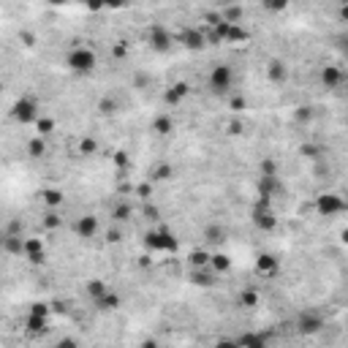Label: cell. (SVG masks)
Returning <instances> with one entry per match:
<instances>
[{
    "label": "cell",
    "mask_w": 348,
    "mask_h": 348,
    "mask_svg": "<svg viewBox=\"0 0 348 348\" xmlns=\"http://www.w3.org/2000/svg\"><path fill=\"white\" fill-rule=\"evenodd\" d=\"M36 128H38V136H46V133H52L54 131V120H52V117H38V120H36Z\"/></svg>",
    "instance_id": "cell-32"
},
{
    "label": "cell",
    "mask_w": 348,
    "mask_h": 348,
    "mask_svg": "<svg viewBox=\"0 0 348 348\" xmlns=\"http://www.w3.org/2000/svg\"><path fill=\"white\" fill-rule=\"evenodd\" d=\"M120 305H123V299L117 297L114 291H106L101 299H96V307H98V310H104V313H106V310H117Z\"/></svg>",
    "instance_id": "cell-19"
},
{
    "label": "cell",
    "mask_w": 348,
    "mask_h": 348,
    "mask_svg": "<svg viewBox=\"0 0 348 348\" xmlns=\"http://www.w3.org/2000/svg\"><path fill=\"white\" fill-rule=\"evenodd\" d=\"M60 223H63V220H60L57 212H46V215H44V228H52V231H54V228H60Z\"/></svg>",
    "instance_id": "cell-38"
},
{
    "label": "cell",
    "mask_w": 348,
    "mask_h": 348,
    "mask_svg": "<svg viewBox=\"0 0 348 348\" xmlns=\"http://www.w3.org/2000/svg\"><path fill=\"white\" fill-rule=\"evenodd\" d=\"M191 264L196 267V270L207 267V264H210V253H207V250H193V253H191Z\"/></svg>",
    "instance_id": "cell-34"
},
{
    "label": "cell",
    "mask_w": 348,
    "mask_h": 348,
    "mask_svg": "<svg viewBox=\"0 0 348 348\" xmlns=\"http://www.w3.org/2000/svg\"><path fill=\"white\" fill-rule=\"evenodd\" d=\"M188 93H191V87H188V82H177L174 87H169V90L163 93V104L166 106H177L180 101H183Z\"/></svg>",
    "instance_id": "cell-10"
},
{
    "label": "cell",
    "mask_w": 348,
    "mask_h": 348,
    "mask_svg": "<svg viewBox=\"0 0 348 348\" xmlns=\"http://www.w3.org/2000/svg\"><path fill=\"white\" fill-rule=\"evenodd\" d=\"M11 117L17 123H22V125H27V123H36L38 120V104L33 98H19L17 104L11 106Z\"/></svg>",
    "instance_id": "cell-3"
},
{
    "label": "cell",
    "mask_w": 348,
    "mask_h": 348,
    "mask_svg": "<svg viewBox=\"0 0 348 348\" xmlns=\"http://www.w3.org/2000/svg\"><path fill=\"white\" fill-rule=\"evenodd\" d=\"M278 258L272 256V253H261V256L256 258V270L261 272V275H275L278 272Z\"/></svg>",
    "instance_id": "cell-14"
},
{
    "label": "cell",
    "mask_w": 348,
    "mask_h": 348,
    "mask_svg": "<svg viewBox=\"0 0 348 348\" xmlns=\"http://www.w3.org/2000/svg\"><path fill=\"white\" fill-rule=\"evenodd\" d=\"M228 133H242V123L240 120H231V123H228Z\"/></svg>",
    "instance_id": "cell-52"
},
{
    "label": "cell",
    "mask_w": 348,
    "mask_h": 348,
    "mask_svg": "<svg viewBox=\"0 0 348 348\" xmlns=\"http://www.w3.org/2000/svg\"><path fill=\"white\" fill-rule=\"evenodd\" d=\"M150 46H153L155 52H166L171 46V33L163 25H153L150 27Z\"/></svg>",
    "instance_id": "cell-8"
},
{
    "label": "cell",
    "mask_w": 348,
    "mask_h": 348,
    "mask_svg": "<svg viewBox=\"0 0 348 348\" xmlns=\"http://www.w3.org/2000/svg\"><path fill=\"white\" fill-rule=\"evenodd\" d=\"M245 17V9L242 6H228V9H223V14H220V19L228 22V25H240Z\"/></svg>",
    "instance_id": "cell-24"
},
{
    "label": "cell",
    "mask_w": 348,
    "mask_h": 348,
    "mask_svg": "<svg viewBox=\"0 0 348 348\" xmlns=\"http://www.w3.org/2000/svg\"><path fill=\"white\" fill-rule=\"evenodd\" d=\"M25 329H27V335H44V332H46V318H44V315H33V313H27Z\"/></svg>",
    "instance_id": "cell-20"
},
{
    "label": "cell",
    "mask_w": 348,
    "mask_h": 348,
    "mask_svg": "<svg viewBox=\"0 0 348 348\" xmlns=\"http://www.w3.org/2000/svg\"><path fill=\"white\" fill-rule=\"evenodd\" d=\"M267 9H270V11H283V9H286V3H267Z\"/></svg>",
    "instance_id": "cell-55"
},
{
    "label": "cell",
    "mask_w": 348,
    "mask_h": 348,
    "mask_svg": "<svg viewBox=\"0 0 348 348\" xmlns=\"http://www.w3.org/2000/svg\"><path fill=\"white\" fill-rule=\"evenodd\" d=\"M226 41H231V44H242V41H248V30H245L242 25H228Z\"/></svg>",
    "instance_id": "cell-26"
},
{
    "label": "cell",
    "mask_w": 348,
    "mask_h": 348,
    "mask_svg": "<svg viewBox=\"0 0 348 348\" xmlns=\"http://www.w3.org/2000/svg\"><path fill=\"white\" fill-rule=\"evenodd\" d=\"M27 153L33 155V158H44V153H46V141H44L41 136L30 139V141H27Z\"/></svg>",
    "instance_id": "cell-28"
},
{
    "label": "cell",
    "mask_w": 348,
    "mask_h": 348,
    "mask_svg": "<svg viewBox=\"0 0 348 348\" xmlns=\"http://www.w3.org/2000/svg\"><path fill=\"white\" fill-rule=\"evenodd\" d=\"M22 253H25V258L30 261V264H44V261H46L44 242L38 240V237H27V240H22Z\"/></svg>",
    "instance_id": "cell-6"
},
{
    "label": "cell",
    "mask_w": 348,
    "mask_h": 348,
    "mask_svg": "<svg viewBox=\"0 0 348 348\" xmlns=\"http://www.w3.org/2000/svg\"><path fill=\"white\" fill-rule=\"evenodd\" d=\"M210 267H212V272H228L231 270V258H228L226 253H212Z\"/></svg>",
    "instance_id": "cell-22"
},
{
    "label": "cell",
    "mask_w": 348,
    "mask_h": 348,
    "mask_svg": "<svg viewBox=\"0 0 348 348\" xmlns=\"http://www.w3.org/2000/svg\"><path fill=\"white\" fill-rule=\"evenodd\" d=\"M98 109H101L104 114H112V112H117V101L109 98V96H104V98L98 101Z\"/></svg>",
    "instance_id": "cell-37"
},
{
    "label": "cell",
    "mask_w": 348,
    "mask_h": 348,
    "mask_svg": "<svg viewBox=\"0 0 348 348\" xmlns=\"http://www.w3.org/2000/svg\"><path fill=\"white\" fill-rule=\"evenodd\" d=\"M267 74H270V79L275 84H283L288 79V68L283 66L280 60H270V66H267Z\"/></svg>",
    "instance_id": "cell-16"
},
{
    "label": "cell",
    "mask_w": 348,
    "mask_h": 348,
    "mask_svg": "<svg viewBox=\"0 0 348 348\" xmlns=\"http://www.w3.org/2000/svg\"><path fill=\"white\" fill-rule=\"evenodd\" d=\"M144 248L147 250H163L161 248V234H158V231H147L144 234Z\"/></svg>",
    "instance_id": "cell-35"
},
{
    "label": "cell",
    "mask_w": 348,
    "mask_h": 348,
    "mask_svg": "<svg viewBox=\"0 0 348 348\" xmlns=\"http://www.w3.org/2000/svg\"><path fill=\"white\" fill-rule=\"evenodd\" d=\"M144 215H147L150 220H155V218H158V207H150V204H144Z\"/></svg>",
    "instance_id": "cell-53"
},
{
    "label": "cell",
    "mask_w": 348,
    "mask_h": 348,
    "mask_svg": "<svg viewBox=\"0 0 348 348\" xmlns=\"http://www.w3.org/2000/svg\"><path fill=\"white\" fill-rule=\"evenodd\" d=\"M136 196L147 201L150 196H153V183H139V185H136Z\"/></svg>",
    "instance_id": "cell-42"
},
{
    "label": "cell",
    "mask_w": 348,
    "mask_h": 348,
    "mask_svg": "<svg viewBox=\"0 0 348 348\" xmlns=\"http://www.w3.org/2000/svg\"><path fill=\"white\" fill-rule=\"evenodd\" d=\"M343 79H345V74H343V68H340V66H324L321 82L327 87H340V84H343Z\"/></svg>",
    "instance_id": "cell-12"
},
{
    "label": "cell",
    "mask_w": 348,
    "mask_h": 348,
    "mask_svg": "<svg viewBox=\"0 0 348 348\" xmlns=\"http://www.w3.org/2000/svg\"><path fill=\"white\" fill-rule=\"evenodd\" d=\"M0 288H3V286H0Z\"/></svg>",
    "instance_id": "cell-59"
},
{
    "label": "cell",
    "mask_w": 348,
    "mask_h": 348,
    "mask_svg": "<svg viewBox=\"0 0 348 348\" xmlns=\"http://www.w3.org/2000/svg\"><path fill=\"white\" fill-rule=\"evenodd\" d=\"M193 283H196V286H212V275L210 272H193Z\"/></svg>",
    "instance_id": "cell-41"
},
{
    "label": "cell",
    "mask_w": 348,
    "mask_h": 348,
    "mask_svg": "<svg viewBox=\"0 0 348 348\" xmlns=\"http://www.w3.org/2000/svg\"><path fill=\"white\" fill-rule=\"evenodd\" d=\"M74 231L82 237V240H93V237L98 234V218L96 215H82V218L76 220Z\"/></svg>",
    "instance_id": "cell-9"
},
{
    "label": "cell",
    "mask_w": 348,
    "mask_h": 348,
    "mask_svg": "<svg viewBox=\"0 0 348 348\" xmlns=\"http://www.w3.org/2000/svg\"><path fill=\"white\" fill-rule=\"evenodd\" d=\"M180 41H183L188 49H204V46H207L204 33H201V30H196V27H185L183 36H180Z\"/></svg>",
    "instance_id": "cell-11"
},
{
    "label": "cell",
    "mask_w": 348,
    "mask_h": 348,
    "mask_svg": "<svg viewBox=\"0 0 348 348\" xmlns=\"http://www.w3.org/2000/svg\"><path fill=\"white\" fill-rule=\"evenodd\" d=\"M253 223H256V228H261V231H272L275 226H278V220H275L270 204H253V212H250Z\"/></svg>",
    "instance_id": "cell-5"
},
{
    "label": "cell",
    "mask_w": 348,
    "mask_h": 348,
    "mask_svg": "<svg viewBox=\"0 0 348 348\" xmlns=\"http://www.w3.org/2000/svg\"><path fill=\"white\" fill-rule=\"evenodd\" d=\"M310 117H313L310 109H299V112H297V120H299V123H307Z\"/></svg>",
    "instance_id": "cell-49"
},
{
    "label": "cell",
    "mask_w": 348,
    "mask_h": 348,
    "mask_svg": "<svg viewBox=\"0 0 348 348\" xmlns=\"http://www.w3.org/2000/svg\"><path fill=\"white\" fill-rule=\"evenodd\" d=\"M174 174V166L171 163H158L153 169V183H163V180H169Z\"/></svg>",
    "instance_id": "cell-27"
},
{
    "label": "cell",
    "mask_w": 348,
    "mask_h": 348,
    "mask_svg": "<svg viewBox=\"0 0 348 348\" xmlns=\"http://www.w3.org/2000/svg\"><path fill=\"white\" fill-rule=\"evenodd\" d=\"M158 234H161V248H163V250H169V253L177 250V237H174L169 228H161Z\"/></svg>",
    "instance_id": "cell-29"
},
{
    "label": "cell",
    "mask_w": 348,
    "mask_h": 348,
    "mask_svg": "<svg viewBox=\"0 0 348 348\" xmlns=\"http://www.w3.org/2000/svg\"><path fill=\"white\" fill-rule=\"evenodd\" d=\"M228 104H231V109H234V112H242V109L248 106V101H245V96H240V93H234Z\"/></svg>",
    "instance_id": "cell-43"
},
{
    "label": "cell",
    "mask_w": 348,
    "mask_h": 348,
    "mask_svg": "<svg viewBox=\"0 0 348 348\" xmlns=\"http://www.w3.org/2000/svg\"><path fill=\"white\" fill-rule=\"evenodd\" d=\"M141 348H158V343H155V340H144V343H141Z\"/></svg>",
    "instance_id": "cell-56"
},
{
    "label": "cell",
    "mask_w": 348,
    "mask_h": 348,
    "mask_svg": "<svg viewBox=\"0 0 348 348\" xmlns=\"http://www.w3.org/2000/svg\"><path fill=\"white\" fill-rule=\"evenodd\" d=\"M49 310H52V307L46 302H33V305H30V313H33V315H44V318H49Z\"/></svg>",
    "instance_id": "cell-40"
},
{
    "label": "cell",
    "mask_w": 348,
    "mask_h": 348,
    "mask_svg": "<svg viewBox=\"0 0 348 348\" xmlns=\"http://www.w3.org/2000/svg\"><path fill=\"white\" fill-rule=\"evenodd\" d=\"M240 305L242 307H256L258 305V291H253V288L240 291Z\"/></svg>",
    "instance_id": "cell-30"
},
{
    "label": "cell",
    "mask_w": 348,
    "mask_h": 348,
    "mask_svg": "<svg viewBox=\"0 0 348 348\" xmlns=\"http://www.w3.org/2000/svg\"><path fill=\"white\" fill-rule=\"evenodd\" d=\"M112 218L117 223H125V220H131V204H117L112 210Z\"/></svg>",
    "instance_id": "cell-33"
},
{
    "label": "cell",
    "mask_w": 348,
    "mask_h": 348,
    "mask_svg": "<svg viewBox=\"0 0 348 348\" xmlns=\"http://www.w3.org/2000/svg\"><path fill=\"white\" fill-rule=\"evenodd\" d=\"M204 242H210V245L226 242V228L218 226V223H210L207 228H204Z\"/></svg>",
    "instance_id": "cell-17"
},
{
    "label": "cell",
    "mask_w": 348,
    "mask_h": 348,
    "mask_svg": "<svg viewBox=\"0 0 348 348\" xmlns=\"http://www.w3.org/2000/svg\"><path fill=\"white\" fill-rule=\"evenodd\" d=\"M299 153H302L305 158H318V153H321V150L315 147V144H302V147H299Z\"/></svg>",
    "instance_id": "cell-44"
},
{
    "label": "cell",
    "mask_w": 348,
    "mask_h": 348,
    "mask_svg": "<svg viewBox=\"0 0 348 348\" xmlns=\"http://www.w3.org/2000/svg\"><path fill=\"white\" fill-rule=\"evenodd\" d=\"M231 82H234L231 66H226V63L212 66V71H210V90L215 93V96H223V93L231 90Z\"/></svg>",
    "instance_id": "cell-2"
},
{
    "label": "cell",
    "mask_w": 348,
    "mask_h": 348,
    "mask_svg": "<svg viewBox=\"0 0 348 348\" xmlns=\"http://www.w3.org/2000/svg\"><path fill=\"white\" fill-rule=\"evenodd\" d=\"M106 240H109V242H120V231H117V228H112V231H106Z\"/></svg>",
    "instance_id": "cell-54"
},
{
    "label": "cell",
    "mask_w": 348,
    "mask_h": 348,
    "mask_svg": "<svg viewBox=\"0 0 348 348\" xmlns=\"http://www.w3.org/2000/svg\"><path fill=\"white\" fill-rule=\"evenodd\" d=\"M215 348H240V345H237V340H218Z\"/></svg>",
    "instance_id": "cell-51"
},
{
    "label": "cell",
    "mask_w": 348,
    "mask_h": 348,
    "mask_svg": "<svg viewBox=\"0 0 348 348\" xmlns=\"http://www.w3.org/2000/svg\"><path fill=\"white\" fill-rule=\"evenodd\" d=\"M54 348H79V343H76L74 337H63V340H60V343L54 345Z\"/></svg>",
    "instance_id": "cell-47"
},
{
    "label": "cell",
    "mask_w": 348,
    "mask_h": 348,
    "mask_svg": "<svg viewBox=\"0 0 348 348\" xmlns=\"http://www.w3.org/2000/svg\"><path fill=\"white\" fill-rule=\"evenodd\" d=\"M283 191V183H280V177H261L258 180V196H272Z\"/></svg>",
    "instance_id": "cell-13"
},
{
    "label": "cell",
    "mask_w": 348,
    "mask_h": 348,
    "mask_svg": "<svg viewBox=\"0 0 348 348\" xmlns=\"http://www.w3.org/2000/svg\"><path fill=\"white\" fill-rule=\"evenodd\" d=\"M128 54V41H117L114 44V57H125Z\"/></svg>",
    "instance_id": "cell-45"
},
{
    "label": "cell",
    "mask_w": 348,
    "mask_h": 348,
    "mask_svg": "<svg viewBox=\"0 0 348 348\" xmlns=\"http://www.w3.org/2000/svg\"><path fill=\"white\" fill-rule=\"evenodd\" d=\"M6 234H9V237H22V223H19V220H11Z\"/></svg>",
    "instance_id": "cell-46"
},
{
    "label": "cell",
    "mask_w": 348,
    "mask_h": 348,
    "mask_svg": "<svg viewBox=\"0 0 348 348\" xmlns=\"http://www.w3.org/2000/svg\"><path fill=\"white\" fill-rule=\"evenodd\" d=\"M112 161H114V166H117L120 171H125V169L131 166V155L125 153V150H114V153H112Z\"/></svg>",
    "instance_id": "cell-31"
},
{
    "label": "cell",
    "mask_w": 348,
    "mask_h": 348,
    "mask_svg": "<svg viewBox=\"0 0 348 348\" xmlns=\"http://www.w3.org/2000/svg\"><path fill=\"white\" fill-rule=\"evenodd\" d=\"M204 19H207V25H210V27H215L218 22H220V14H215V11H207V14H204Z\"/></svg>",
    "instance_id": "cell-48"
},
{
    "label": "cell",
    "mask_w": 348,
    "mask_h": 348,
    "mask_svg": "<svg viewBox=\"0 0 348 348\" xmlns=\"http://www.w3.org/2000/svg\"><path fill=\"white\" fill-rule=\"evenodd\" d=\"M261 177H278V163L272 158H264L261 161Z\"/></svg>",
    "instance_id": "cell-36"
},
{
    "label": "cell",
    "mask_w": 348,
    "mask_h": 348,
    "mask_svg": "<svg viewBox=\"0 0 348 348\" xmlns=\"http://www.w3.org/2000/svg\"><path fill=\"white\" fill-rule=\"evenodd\" d=\"M321 329H324V318L313 310H307L297 318V332L299 335H315V332H321Z\"/></svg>",
    "instance_id": "cell-7"
},
{
    "label": "cell",
    "mask_w": 348,
    "mask_h": 348,
    "mask_svg": "<svg viewBox=\"0 0 348 348\" xmlns=\"http://www.w3.org/2000/svg\"><path fill=\"white\" fill-rule=\"evenodd\" d=\"M0 93H3V82H0Z\"/></svg>",
    "instance_id": "cell-58"
},
{
    "label": "cell",
    "mask_w": 348,
    "mask_h": 348,
    "mask_svg": "<svg viewBox=\"0 0 348 348\" xmlns=\"http://www.w3.org/2000/svg\"><path fill=\"white\" fill-rule=\"evenodd\" d=\"M84 291H87V297H90L93 302H96V299H101L109 288H106V283H104V280L93 278V280H87V283H84Z\"/></svg>",
    "instance_id": "cell-21"
},
{
    "label": "cell",
    "mask_w": 348,
    "mask_h": 348,
    "mask_svg": "<svg viewBox=\"0 0 348 348\" xmlns=\"http://www.w3.org/2000/svg\"><path fill=\"white\" fill-rule=\"evenodd\" d=\"M315 210H318L321 215L332 218V215H340V212L345 210V201L340 199L337 193H321L318 199H315Z\"/></svg>",
    "instance_id": "cell-4"
},
{
    "label": "cell",
    "mask_w": 348,
    "mask_h": 348,
    "mask_svg": "<svg viewBox=\"0 0 348 348\" xmlns=\"http://www.w3.org/2000/svg\"><path fill=\"white\" fill-rule=\"evenodd\" d=\"M19 41H25V44L30 46V44H36V36L27 33V30H22V33H19Z\"/></svg>",
    "instance_id": "cell-50"
},
{
    "label": "cell",
    "mask_w": 348,
    "mask_h": 348,
    "mask_svg": "<svg viewBox=\"0 0 348 348\" xmlns=\"http://www.w3.org/2000/svg\"><path fill=\"white\" fill-rule=\"evenodd\" d=\"M41 199L46 207H60L63 201H66V196H63V191H57V188H44Z\"/></svg>",
    "instance_id": "cell-23"
},
{
    "label": "cell",
    "mask_w": 348,
    "mask_h": 348,
    "mask_svg": "<svg viewBox=\"0 0 348 348\" xmlns=\"http://www.w3.org/2000/svg\"><path fill=\"white\" fill-rule=\"evenodd\" d=\"M96 63H98L96 52L87 49V46H74L66 57V66L74 71V74H90V71L96 68Z\"/></svg>",
    "instance_id": "cell-1"
},
{
    "label": "cell",
    "mask_w": 348,
    "mask_h": 348,
    "mask_svg": "<svg viewBox=\"0 0 348 348\" xmlns=\"http://www.w3.org/2000/svg\"><path fill=\"white\" fill-rule=\"evenodd\" d=\"M96 150H98V141H96V139H82V141H79V153L93 155Z\"/></svg>",
    "instance_id": "cell-39"
},
{
    "label": "cell",
    "mask_w": 348,
    "mask_h": 348,
    "mask_svg": "<svg viewBox=\"0 0 348 348\" xmlns=\"http://www.w3.org/2000/svg\"><path fill=\"white\" fill-rule=\"evenodd\" d=\"M237 345L240 348H267V337L256 335V332H245V335H240V340H237Z\"/></svg>",
    "instance_id": "cell-15"
},
{
    "label": "cell",
    "mask_w": 348,
    "mask_h": 348,
    "mask_svg": "<svg viewBox=\"0 0 348 348\" xmlns=\"http://www.w3.org/2000/svg\"><path fill=\"white\" fill-rule=\"evenodd\" d=\"M0 248H3V234H0Z\"/></svg>",
    "instance_id": "cell-57"
},
{
    "label": "cell",
    "mask_w": 348,
    "mask_h": 348,
    "mask_svg": "<svg viewBox=\"0 0 348 348\" xmlns=\"http://www.w3.org/2000/svg\"><path fill=\"white\" fill-rule=\"evenodd\" d=\"M3 250L11 256H22V237H9L3 234Z\"/></svg>",
    "instance_id": "cell-25"
},
{
    "label": "cell",
    "mask_w": 348,
    "mask_h": 348,
    "mask_svg": "<svg viewBox=\"0 0 348 348\" xmlns=\"http://www.w3.org/2000/svg\"><path fill=\"white\" fill-rule=\"evenodd\" d=\"M153 131L158 133V136H169V133H174V120L169 114H158L153 120Z\"/></svg>",
    "instance_id": "cell-18"
}]
</instances>
